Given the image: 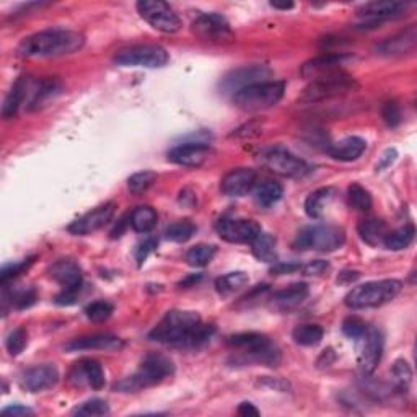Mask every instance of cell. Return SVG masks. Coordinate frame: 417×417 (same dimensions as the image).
Returning <instances> with one entry per match:
<instances>
[{
  "instance_id": "obj_1",
  "label": "cell",
  "mask_w": 417,
  "mask_h": 417,
  "mask_svg": "<svg viewBox=\"0 0 417 417\" xmlns=\"http://www.w3.org/2000/svg\"><path fill=\"white\" fill-rule=\"evenodd\" d=\"M216 326L202 323L196 311L171 310L149 332V339L166 346L197 349L211 341Z\"/></svg>"
},
{
  "instance_id": "obj_2",
  "label": "cell",
  "mask_w": 417,
  "mask_h": 417,
  "mask_svg": "<svg viewBox=\"0 0 417 417\" xmlns=\"http://www.w3.org/2000/svg\"><path fill=\"white\" fill-rule=\"evenodd\" d=\"M85 46V36L72 30H44L25 38L18 44L22 57H59L74 54Z\"/></svg>"
},
{
  "instance_id": "obj_3",
  "label": "cell",
  "mask_w": 417,
  "mask_h": 417,
  "mask_svg": "<svg viewBox=\"0 0 417 417\" xmlns=\"http://www.w3.org/2000/svg\"><path fill=\"white\" fill-rule=\"evenodd\" d=\"M173 373L175 363L170 357L163 356V354L149 352L140 362L137 372L116 383L114 390L121 391V393H137L140 390L161 383Z\"/></svg>"
},
{
  "instance_id": "obj_4",
  "label": "cell",
  "mask_w": 417,
  "mask_h": 417,
  "mask_svg": "<svg viewBox=\"0 0 417 417\" xmlns=\"http://www.w3.org/2000/svg\"><path fill=\"white\" fill-rule=\"evenodd\" d=\"M227 344L235 351L242 352L237 361L243 363H259L268 367H278L280 362L279 349L270 342V339L259 332H239L230 336Z\"/></svg>"
},
{
  "instance_id": "obj_5",
  "label": "cell",
  "mask_w": 417,
  "mask_h": 417,
  "mask_svg": "<svg viewBox=\"0 0 417 417\" xmlns=\"http://www.w3.org/2000/svg\"><path fill=\"white\" fill-rule=\"evenodd\" d=\"M401 290H403V282L398 279L372 280L354 287L344 299V304L352 310L377 309L394 300Z\"/></svg>"
},
{
  "instance_id": "obj_6",
  "label": "cell",
  "mask_w": 417,
  "mask_h": 417,
  "mask_svg": "<svg viewBox=\"0 0 417 417\" xmlns=\"http://www.w3.org/2000/svg\"><path fill=\"white\" fill-rule=\"evenodd\" d=\"M285 92V82L268 80L254 83L233 95V103L239 109L248 113H258L269 109L282 100Z\"/></svg>"
},
{
  "instance_id": "obj_7",
  "label": "cell",
  "mask_w": 417,
  "mask_h": 417,
  "mask_svg": "<svg viewBox=\"0 0 417 417\" xmlns=\"http://www.w3.org/2000/svg\"><path fill=\"white\" fill-rule=\"evenodd\" d=\"M346 243V232L342 228L335 225H309L304 227L297 235L294 248L305 251V249H313V251L331 253L336 251Z\"/></svg>"
},
{
  "instance_id": "obj_8",
  "label": "cell",
  "mask_w": 417,
  "mask_h": 417,
  "mask_svg": "<svg viewBox=\"0 0 417 417\" xmlns=\"http://www.w3.org/2000/svg\"><path fill=\"white\" fill-rule=\"evenodd\" d=\"M357 87L356 78L344 74V72H336V74L315 78L301 93L299 101L311 104L331 100V98L347 95V93L356 90Z\"/></svg>"
},
{
  "instance_id": "obj_9",
  "label": "cell",
  "mask_w": 417,
  "mask_h": 417,
  "mask_svg": "<svg viewBox=\"0 0 417 417\" xmlns=\"http://www.w3.org/2000/svg\"><path fill=\"white\" fill-rule=\"evenodd\" d=\"M259 161L264 168L273 171L274 175L284 176V178H300L309 173V165L300 156L294 155L282 147H274L264 150L259 155Z\"/></svg>"
},
{
  "instance_id": "obj_10",
  "label": "cell",
  "mask_w": 417,
  "mask_h": 417,
  "mask_svg": "<svg viewBox=\"0 0 417 417\" xmlns=\"http://www.w3.org/2000/svg\"><path fill=\"white\" fill-rule=\"evenodd\" d=\"M114 61L119 66L126 67H145V69H160L168 64L170 56L166 49L155 44L130 46L127 49L119 51L114 56Z\"/></svg>"
},
{
  "instance_id": "obj_11",
  "label": "cell",
  "mask_w": 417,
  "mask_h": 417,
  "mask_svg": "<svg viewBox=\"0 0 417 417\" xmlns=\"http://www.w3.org/2000/svg\"><path fill=\"white\" fill-rule=\"evenodd\" d=\"M135 7H137L140 17L161 33L173 35L181 30V18L168 4L160 2V0H140Z\"/></svg>"
},
{
  "instance_id": "obj_12",
  "label": "cell",
  "mask_w": 417,
  "mask_h": 417,
  "mask_svg": "<svg viewBox=\"0 0 417 417\" xmlns=\"http://www.w3.org/2000/svg\"><path fill=\"white\" fill-rule=\"evenodd\" d=\"M192 33L211 43H232L235 33L225 17L218 13H202L192 22Z\"/></svg>"
},
{
  "instance_id": "obj_13",
  "label": "cell",
  "mask_w": 417,
  "mask_h": 417,
  "mask_svg": "<svg viewBox=\"0 0 417 417\" xmlns=\"http://www.w3.org/2000/svg\"><path fill=\"white\" fill-rule=\"evenodd\" d=\"M216 230L223 242L235 244H251L253 239L263 232L258 222L248 218H220Z\"/></svg>"
},
{
  "instance_id": "obj_14",
  "label": "cell",
  "mask_w": 417,
  "mask_h": 417,
  "mask_svg": "<svg viewBox=\"0 0 417 417\" xmlns=\"http://www.w3.org/2000/svg\"><path fill=\"white\" fill-rule=\"evenodd\" d=\"M273 75V70L269 69L268 66H261V64H254V66H247V67H239L237 70H232L230 74H227L222 78L220 87L223 88V92L227 93H238L243 88H247L249 85H254V83H261V82H268V78Z\"/></svg>"
},
{
  "instance_id": "obj_15",
  "label": "cell",
  "mask_w": 417,
  "mask_h": 417,
  "mask_svg": "<svg viewBox=\"0 0 417 417\" xmlns=\"http://www.w3.org/2000/svg\"><path fill=\"white\" fill-rule=\"evenodd\" d=\"M354 62V56L344 54V52H328V54L313 57L309 62H305L301 67V75L305 78H315L325 77L341 72L344 66H349Z\"/></svg>"
},
{
  "instance_id": "obj_16",
  "label": "cell",
  "mask_w": 417,
  "mask_h": 417,
  "mask_svg": "<svg viewBox=\"0 0 417 417\" xmlns=\"http://www.w3.org/2000/svg\"><path fill=\"white\" fill-rule=\"evenodd\" d=\"M212 155L213 150L206 142H185L170 150L168 160L181 166L199 168Z\"/></svg>"
},
{
  "instance_id": "obj_17",
  "label": "cell",
  "mask_w": 417,
  "mask_h": 417,
  "mask_svg": "<svg viewBox=\"0 0 417 417\" xmlns=\"http://www.w3.org/2000/svg\"><path fill=\"white\" fill-rule=\"evenodd\" d=\"M408 4L398 2V0H375V2H368L362 5L359 8V17L363 18V23L361 25L362 28H368V25H380L385 20L394 18L406 10Z\"/></svg>"
},
{
  "instance_id": "obj_18",
  "label": "cell",
  "mask_w": 417,
  "mask_h": 417,
  "mask_svg": "<svg viewBox=\"0 0 417 417\" xmlns=\"http://www.w3.org/2000/svg\"><path fill=\"white\" fill-rule=\"evenodd\" d=\"M57 382H59V370L56 365L51 363L31 367L23 372L22 378H20L22 388L30 391V393H41V391L51 390L52 387H56Z\"/></svg>"
},
{
  "instance_id": "obj_19",
  "label": "cell",
  "mask_w": 417,
  "mask_h": 417,
  "mask_svg": "<svg viewBox=\"0 0 417 417\" xmlns=\"http://www.w3.org/2000/svg\"><path fill=\"white\" fill-rule=\"evenodd\" d=\"M70 382L77 387H90L92 390L104 388V372L100 362L95 359H80L74 363L69 375Z\"/></svg>"
},
{
  "instance_id": "obj_20",
  "label": "cell",
  "mask_w": 417,
  "mask_h": 417,
  "mask_svg": "<svg viewBox=\"0 0 417 417\" xmlns=\"http://www.w3.org/2000/svg\"><path fill=\"white\" fill-rule=\"evenodd\" d=\"M114 211H116V206L113 202H106V204L93 208L85 216L77 218L75 222H72L69 225V232L74 235H90L101 230L104 225L111 222Z\"/></svg>"
},
{
  "instance_id": "obj_21",
  "label": "cell",
  "mask_w": 417,
  "mask_h": 417,
  "mask_svg": "<svg viewBox=\"0 0 417 417\" xmlns=\"http://www.w3.org/2000/svg\"><path fill=\"white\" fill-rule=\"evenodd\" d=\"M258 175L251 168H237L228 171L220 181V191L228 197H243L256 186Z\"/></svg>"
},
{
  "instance_id": "obj_22",
  "label": "cell",
  "mask_w": 417,
  "mask_h": 417,
  "mask_svg": "<svg viewBox=\"0 0 417 417\" xmlns=\"http://www.w3.org/2000/svg\"><path fill=\"white\" fill-rule=\"evenodd\" d=\"M362 339L363 344L361 354H359V365H361L365 375H370L375 372V368L378 367L380 361H382L383 336L378 330H367Z\"/></svg>"
},
{
  "instance_id": "obj_23",
  "label": "cell",
  "mask_w": 417,
  "mask_h": 417,
  "mask_svg": "<svg viewBox=\"0 0 417 417\" xmlns=\"http://www.w3.org/2000/svg\"><path fill=\"white\" fill-rule=\"evenodd\" d=\"M416 44H417V26L411 25L409 28H406L404 31H399L398 35L391 36V38L385 39L383 43H380L377 46V52L380 56L398 57L414 51Z\"/></svg>"
},
{
  "instance_id": "obj_24",
  "label": "cell",
  "mask_w": 417,
  "mask_h": 417,
  "mask_svg": "<svg viewBox=\"0 0 417 417\" xmlns=\"http://www.w3.org/2000/svg\"><path fill=\"white\" fill-rule=\"evenodd\" d=\"M51 279H54L57 284H61L64 289L80 290L82 289V268L74 259H57L49 268Z\"/></svg>"
},
{
  "instance_id": "obj_25",
  "label": "cell",
  "mask_w": 417,
  "mask_h": 417,
  "mask_svg": "<svg viewBox=\"0 0 417 417\" xmlns=\"http://www.w3.org/2000/svg\"><path fill=\"white\" fill-rule=\"evenodd\" d=\"M124 342L121 339L111 335H92L72 339L66 344V351L78 352V351H119L123 349Z\"/></svg>"
},
{
  "instance_id": "obj_26",
  "label": "cell",
  "mask_w": 417,
  "mask_h": 417,
  "mask_svg": "<svg viewBox=\"0 0 417 417\" xmlns=\"http://www.w3.org/2000/svg\"><path fill=\"white\" fill-rule=\"evenodd\" d=\"M33 90V82H31L30 77H20L17 78V82L13 83V87L10 88L7 98L4 101V108H2V116L5 119L13 118L15 114L18 113V109L22 104L25 103L28 93Z\"/></svg>"
},
{
  "instance_id": "obj_27",
  "label": "cell",
  "mask_w": 417,
  "mask_h": 417,
  "mask_svg": "<svg viewBox=\"0 0 417 417\" xmlns=\"http://www.w3.org/2000/svg\"><path fill=\"white\" fill-rule=\"evenodd\" d=\"M367 149V142L362 137H346L339 142L330 145L328 149V154H330L331 158L337 161H354L361 158L362 154Z\"/></svg>"
},
{
  "instance_id": "obj_28",
  "label": "cell",
  "mask_w": 417,
  "mask_h": 417,
  "mask_svg": "<svg viewBox=\"0 0 417 417\" xmlns=\"http://www.w3.org/2000/svg\"><path fill=\"white\" fill-rule=\"evenodd\" d=\"M62 92V83L57 78H48V80H41L36 83L31 90V98L28 103L30 111L39 109L48 104L56 97H59Z\"/></svg>"
},
{
  "instance_id": "obj_29",
  "label": "cell",
  "mask_w": 417,
  "mask_h": 417,
  "mask_svg": "<svg viewBox=\"0 0 417 417\" xmlns=\"http://www.w3.org/2000/svg\"><path fill=\"white\" fill-rule=\"evenodd\" d=\"M309 295H310L309 285L304 282H299V284H292L284 290L275 292L273 300L279 306H282V309H292V306H297L300 305L301 301H305Z\"/></svg>"
},
{
  "instance_id": "obj_30",
  "label": "cell",
  "mask_w": 417,
  "mask_h": 417,
  "mask_svg": "<svg viewBox=\"0 0 417 417\" xmlns=\"http://www.w3.org/2000/svg\"><path fill=\"white\" fill-rule=\"evenodd\" d=\"M359 235L365 243L370 247H378L380 243H383V238L387 237V223L380 218H365L359 223Z\"/></svg>"
},
{
  "instance_id": "obj_31",
  "label": "cell",
  "mask_w": 417,
  "mask_h": 417,
  "mask_svg": "<svg viewBox=\"0 0 417 417\" xmlns=\"http://www.w3.org/2000/svg\"><path fill=\"white\" fill-rule=\"evenodd\" d=\"M284 187L279 182L266 180L254 186V199L261 207H270L282 199Z\"/></svg>"
},
{
  "instance_id": "obj_32",
  "label": "cell",
  "mask_w": 417,
  "mask_h": 417,
  "mask_svg": "<svg viewBox=\"0 0 417 417\" xmlns=\"http://www.w3.org/2000/svg\"><path fill=\"white\" fill-rule=\"evenodd\" d=\"M251 251L254 258L263 263H275L278 253H275V238L273 235L261 232L251 243Z\"/></svg>"
},
{
  "instance_id": "obj_33",
  "label": "cell",
  "mask_w": 417,
  "mask_h": 417,
  "mask_svg": "<svg viewBox=\"0 0 417 417\" xmlns=\"http://www.w3.org/2000/svg\"><path fill=\"white\" fill-rule=\"evenodd\" d=\"M156 212L150 206L135 207L129 217L130 227L137 233H149L156 225Z\"/></svg>"
},
{
  "instance_id": "obj_34",
  "label": "cell",
  "mask_w": 417,
  "mask_h": 417,
  "mask_svg": "<svg viewBox=\"0 0 417 417\" xmlns=\"http://www.w3.org/2000/svg\"><path fill=\"white\" fill-rule=\"evenodd\" d=\"M331 187H320V189L313 191L311 194L305 199V212L310 218H320L325 212L328 202L332 199Z\"/></svg>"
},
{
  "instance_id": "obj_35",
  "label": "cell",
  "mask_w": 417,
  "mask_h": 417,
  "mask_svg": "<svg viewBox=\"0 0 417 417\" xmlns=\"http://www.w3.org/2000/svg\"><path fill=\"white\" fill-rule=\"evenodd\" d=\"M416 237V228L414 225H404L398 228V230L387 233V237L383 238V244L391 251H401V249H406L411 243L414 242Z\"/></svg>"
},
{
  "instance_id": "obj_36",
  "label": "cell",
  "mask_w": 417,
  "mask_h": 417,
  "mask_svg": "<svg viewBox=\"0 0 417 417\" xmlns=\"http://www.w3.org/2000/svg\"><path fill=\"white\" fill-rule=\"evenodd\" d=\"M323 336H325V331L320 325H300L297 326L294 332H292V337L294 341L299 344V346L305 347H313L318 346L321 342Z\"/></svg>"
},
{
  "instance_id": "obj_37",
  "label": "cell",
  "mask_w": 417,
  "mask_h": 417,
  "mask_svg": "<svg viewBox=\"0 0 417 417\" xmlns=\"http://www.w3.org/2000/svg\"><path fill=\"white\" fill-rule=\"evenodd\" d=\"M248 274L243 273V270H237V273H228L225 275H222V278H218L216 280V289L218 294L230 295L233 292L243 289L244 285H248Z\"/></svg>"
},
{
  "instance_id": "obj_38",
  "label": "cell",
  "mask_w": 417,
  "mask_h": 417,
  "mask_svg": "<svg viewBox=\"0 0 417 417\" xmlns=\"http://www.w3.org/2000/svg\"><path fill=\"white\" fill-rule=\"evenodd\" d=\"M391 377H393L394 387L401 393H406L409 390L411 383H413V368H411V365L404 359H398L393 363V367H391Z\"/></svg>"
},
{
  "instance_id": "obj_39",
  "label": "cell",
  "mask_w": 417,
  "mask_h": 417,
  "mask_svg": "<svg viewBox=\"0 0 417 417\" xmlns=\"http://www.w3.org/2000/svg\"><path fill=\"white\" fill-rule=\"evenodd\" d=\"M217 248L213 244H196L186 253V263L192 268H204L213 259Z\"/></svg>"
},
{
  "instance_id": "obj_40",
  "label": "cell",
  "mask_w": 417,
  "mask_h": 417,
  "mask_svg": "<svg viewBox=\"0 0 417 417\" xmlns=\"http://www.w3.org/2000/svg\"><path fill=\"white\" fill-rule=\"evenodd\" d=\"M347 197H349V204L359 212H368L373 206L370 192L365 189L363 186L359 185V182H354V185L349 186Z\"/></svg>"
},
{
  "instance_id": "obj_41",
  "label": "cell",
  "mask_w": 417,
  "mask_h": 417,
  "mask_svg": "<svg viewBox=\"0 0 417 417\" xmlns=\"http://www.w3.org/2000/svg\"><path fill=\"white\" fill-rule=\"evenodd\" d=\"M196 233V225L191 220H181L166 228V238L175 243H186Z\"/></svg>"
},
{
  "instance_id": "obj_42",
  "label": "cell",
  "mask_w": 417,
  "mask_h": 417,
  "mask_svg": "<svg viewBox=\"0 0 417 417\" xmlns=\"http://www.w3.org/2000/svg\"><path fill=\"white\" fill-rule=\"evenodd\" d=\"M155 181H156V173H154V171L150 170L139 171V173H134L127 180V187L132 194H142V192L147 191Z\"/></svg>"
},
{
  "instance_id": "obj_43",
  "label": "cell",
  "mask_w": 417,
  "mask_h": 417,
  "mask_svg": "<svg viewBox=\"0 0 417 417\" xmlns=\"http://www.w3.org/2000/svg\"><path fill=\"white\" fill-rule=\"evenodd\" d=\"M74 416H106L109 414V406L106 401L93 398L88 399L85 403H82L80 406L72 411Z\"/></svg>"
},
{
  "instance_id": "obj_44",
  "label": "cell",
  "mask_w": 417,
  "mask_h": 417,
  "mask_svg": "<svg viewBox=\"0 0 417 417\" xmlns=\"http://www.w3.org/2000/svg\"><path fill=\"white\" fill-rule=\"evenodd\" d=\"M113 311H114V306L109 304V301L98 300V301H93V304L87 306L85 315H87L88 320L93 321V323H103L113 315Z\"/></svg>"
},
{
  "instance_id": "obj_45",
  "label": "cell",
  "mask_w": 417,
  "mask_h": 417,
  "mask_svg": "<svg viewBox=\"0 0 417 417\" xmlns=\"http://www.w3.org/2000/svg\"><path fill=\"white\" fill-rule=\"evenodd\" d=\"M35 256L31 258H26L23 261H20V263H12V264H5L2 270H0V282L2 285H5L8 282V280H12L15 278H18L20 274H23L25 270H28L31 268V264L35 263Z\"/></svg>"
},
{
  "instance_id": "obj_46",
  "label": "cell",
  "mask_w": 417,
  "mask_h": 417,
  "mask_svg": "<svg viewBox=\"0 0 417 417\" xmlns=\"http://www.w3.org/2000/svg\"><path fill=\"white\" fill-rule=\"evenodd\" d=\"M26 342H28V335H26V331L23 328H17V330H13L7 336L5 347H7L10 356L17 357L23 352V349L26 347Z\"/></svg>"
},
{
  "instance_id": "obj_47",
  "label": "cell",
  "mask_w": 417,
  "mask_h": 417,
  "mask_svg": "<svg viewBox=\"0 0 417 417\" xmlns=\"http://www.w3.org/2000/svg\"><path fill=\"white\" fill-rule=\"evenodd\" d=\"M367 330L368 328L365 321L357 316H349L342 323V332L351 339H362Z\"/></svg>"
},
{
  "instance_id": "obj_48",
  "label": "cell",
  "mask_w": 417,
  "mask_h": 417,
  "mask_svg": "<svg viewBox=\"0 0 417 417\" xmlns=\"http://www.w3.org/2000/svg\"><path fill=\"white\" fill-rule=\"evenodd\" d=\"M36 299H38V294H36L35 287L17 290L12 294V306H15L17 310L30 309V306L36 301Z\"/></svg>"
},
{
  "instance_id": "obj_49",
  "label": "cell",
  "mask_w": 417,
  "mask_h": 417,
  "mask_svg": "<svg viewBox=\"0 0 417 417\" xmlns=\"http://www.w3.org/2000/svg\"><path fill=\"white\" fill-rule=\"evenodd\" d=\"M382 118H383V121L387 123V126L391 129L398 127L401 121H403V116H401V109L394 101L385 103V106L382 108Z\"/></svg>"
},
{
  "instance_id": "obj_50",
  "label": "cell",
  "mask_w": 417,
  "mask_h": 417,
  "mask_svg": "<svg viewBox=\"0 0 417 417\" xmlns=\"http://www.w3.org/2000/svg\"><path fill=\"white\" fill-rule=\"evenodd\" d=\"M328 269H330V263H328V261L315 259V261H310L309 264L301 266L300 270L305 275H321V274H325Z\"/></svg>"
},
{
  "instance_id": "obj_51",
  "label": "cell",
  "mask_w": 417,
  "mask_h": 417,
  "mask_svg": "<svg viewBox=\"0 0 417 417\" xmlns=\"http://www.w3.org/2000/svg\"><path fill=\"white\" fill-rule=\"evenodd\" d=\"M155 248H156V242L154 238L145 239V242L140 244V247L137 248V253H135V258H137L139 266H142L145 263V259L149 258V254L152 253Z\"/></svg>"
},
{
  "instance_id": "obj_52",
  "label": "cell",
  "mask_w": 417,
  "mask_h": 417,
  "mask_svg": "<svg viewBox=\"0 0 417 417\" xmlns=\"http://www.w3.org/2000/svg\"><path fill=\"white\" fill-rule=\"evenodd\" d=\"M80 290H70V289H64L59 295H56L54 304L61 305V306H69L74 305L77 301V295Z\"/></svg>"
},
{
  "instance_id": "obj_53",
  "label": "cell",
  "mask_w": 417,
  "mask_h": 417,
  "mask_svg": "<svg viewBox=\"0 0 417 417\" xmlns=\"http://www.w3.org/2000/svg\"><path fill=\"white\" fill-rule=\"evenodd\" d=\"M301 266L297 264V263H279L275 264L273 269H270V273L275 274V275H282V274H292L295 273V270H300Z\"/></svg>"
},
{
  "instance_id": "obj_54",
  "label": "cell",
  "mask_w": 417,
  "mask_h": 417,
  "mask_svg": "<svg viewBox=\"0 0 417 417\" xmlns=\"http://www.w3.org/2000/svg\"><path fill=\"white\" fill-rule=\"evenodd\" d=\"M396 156H398V152H396L394 149H388L377 163V171H383L385 168H388V166L396 160Z\"/></svg>"
},
{
  "instance_id": "obj_55",
  "label": "cell",
  "mask_w": 417,
  "mask_h": 417,
  "mask_svg": "<svg viewBox=\"0 0 417 417\" xmlns=\"http://www.w3.org/2000/svg\"><path fill=\"white\" fill-rule=\"evenodd\" d=\"M335 361H336V354L330 347V349H326V351L321 352V356L318 357V361H316V365L320 368H325V367H330V365H332V362Z\"/></svg>"
},
{
  "instance_id": "obj_56",
  "label": "cell",
  "mask_w": 417,
  "mask_h": 417,
  "mask_svg": "<svg viewBox=\"0 0 417 417\" xmlns=\"http://www.w3.org/2000/svg\"><path fill=\"white\" fill-rule=\"evenodd\" d=\"M359 278H361V273H359V270H342L337 278V284L349 285V284L356 282Z\"/></svg>"
},
{
  "instance_id": "obj_57",
  "label": "cell",
  "mask_w": 417,
  "mask_h": 417,
  "mask_svg": "<svg viewBox=\"0 0 417 417\" xmlns=\"http://www.w3.org/2000/svg\"><path fill=\"white\" fill-rule=\"evenodd\" d=\"M4 416H28V414H33V411L25 408V406H20V404H13V406H8V408H5L2 411Z\"/></svg>"
},
{
  "instance_id": "obj_58",
  "label": "cell",
  "mask_w": 417,
  "mask_h": 417,
  "mask_svg": "<svg viewBox=\"0 0 417 417\" xmlns=\"http://www.w3.org/2000/svg\"><path fill=\"white\" fill-rule=\"evenodd\" d=\"M237 413H238L239 416H244V417H249V416H259V411H258L256 406H254L253 403H247V401H244V403H242V404L238 406Z\"/></svg>"
},
{
  "instance_id": "obj_59",
  "label": "cell",
  "mask_w": 417,
  "mask_h": 417,
  "mask_svg": "<svg viewBox=\"0 0 417 417\" xmlns=\"http://www.w3.org/2000/svg\"><path fill=\"white\" fill-rule=\"evenodd\" d=\"M201 279H202V274H191V275H187L185 280H181L180 287H185V289H187V287H192L194 284L199 282Z\"/></svg>"
},
{
  "instance_id": "obj_60",
  "label": "cell",
  "mask_w": 417,
  "mask_h": 417,
  "mask_svg": "<svg viewBox=\"0 0 417 417\" xmlns=\"http://www.w3.org/2000/svg\"><path fill=\"white\" fill-rule=\"evenodd\" d=\"M264 383H268L270 388H275V390H285L287 387H289V385H287L285 382H282V380H279V378H275V380H273V378H268L266 377V380H264Z\"/></svg>"
},
{
  "instance_id": "obj_61",
  "label": "cell",
  "mask_w": 417,
  "mask_h": 417,
  "mask_svg": "<svg viewBox=\"0 0 417 417\" xmlns=\"http://www.w3.org/2000/svg\"><path fill=\"white\" fill-rule=\"evenodd\" d=\"M270 7H274V8H279V10H290V8H294V4H292V2H287V4H279V2H270Z\"/></svg>"
}]
</instances>
